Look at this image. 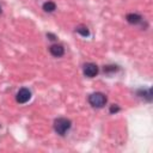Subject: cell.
<instances>
[{"label": "cell", "instance_id": "cell-10", "mask_svg": "<svg viewBox=\"0 0 153 153\" xmlns=\"http://www.w3.org/2000/svg\"><path fill=\"white\" fill-rule=\"evenodd\" d=\"M121 109H120V106L117 105V104H112V105H110V109H109V111H110V114H116V112H118Z\"/></svg>", "mask_w": 153, "mask_h": 153}, {"label": "cell", "instance_id": "cell-11", "mask_svg": "<svg viewBox=\"0 0 153 153\" xmlns=\"http://www.w3.org/2000/svg\"><path fill=\"white\" fill-rule=\"evenodd\" d=\"M47 37H49V39H50V41H55V39H56V36H55V35H53V33H50V32H49V33H47Z\"/></svg>", "mask_w": 153, "mask_h": 153}, {"label": "cell", "instance_id": "cell-3", "mask_svg": "<svg viewBox=\"0 0 153 153\" xmlns=\"http://www.w3.org/2000/svg\"><path fill=\"white\" fill-rule=\"evenodd\" d=\"M82 72H84L85 76H87V78H93V76H96V75L98 74L99 69H98V66H97L96 63L87 62V63L84 65V67H82Z\"/></svg>", "mask_w": 153, "mask_h": 153}, {"label": "cell", "instance_id": "cell-1", "mask_svg": "<svg viewBox=\"0 0 153 153\" xmlns=\"http://www.w3.org/2000/svg\"><path fill=\"white\" fill-rule=\"evenodd\" d=\"M71 127H72V122H71V120H68V118L59 117V118H56V120L54 121V130H55L59 135H61V136L66 135V133L71 129Z\"/></svg>", "mask_w": 153, "mask_h": 153}, {"label": "cell", "instance_id": "cell-8", "mask_svg": "<svg viewBox=\"0 0 153 153\" xmlns=\"http://www.w3.org/2000/svg\"><path fill=\"white\" fill-rule=\"evenodd\" d=\"M75 32H78V33L81 35L82 37H88V36H90V30H88V27L85 26V25H79V26H76Z\"/></svg>", "mask_w": 153, "mask_h": 153}, {"label": "cell", "instance_id": "cell-9", "mask_svg": "<svg viewBox=\"0 0 153 153\" xmlns=\"http://www.w3.org/2000/svg\"><path fill=\"white\" fill-rule=\"evenodd\" d=\"M118 69L117 66L115 65H109V66H105L104 67V73H112V72H116Z\"/></svg>", "mask_w": 153, "mask_h": 153}, {"label": "cell", "instance_id": "cell-5", "mask_svg": "<svg viewBox=\"0 0 153 153\" xmlns=\"http://www.w3.org/2000/svg\"><path fill=\"white\" fill-rule=\"evenodd\" d=\"M49 51L54 57H61L65 54V48L61 44H51Z\"/></svg>", "mask_w": 153, "mask_h": 153}, {"label": "cell", "instance_id": "cell-7", "mask_svg": "<svg viewBox=\"0 0 153 153\" xmlns=\"http://www.w3.org/2000/svg\"><path fill=\"white\" fill-rule=\"evenodd\" d=\"M42 8H43L44 12L51 13V12H54V11L56 10V5H55V2H53V1H45V2L43 4Z\"/></svg>", "mask_w": 153, "mask_h": 153}, {"label": "cell", "instance_id": "cell-12", "mask_svg": "<svg viewBox=\"0 0 153 153\" xmlns=\"http://www.w3.org/2000/svg\"><path fill=\"white\" fill-rule=\"evenodd\" d=\"M1 11H2V10H1V6H0V13H1Z\"/></svg>", "mask_w": 153, "mask_h": 153}, {"label": "cell", "instance_id": "cell-2", "mask_svg": "<svg viewBox=\"0 0 153 153\" xmlns=\"http://www.w3.org/2000/svg\"><path fill=\"white\" fill-rule=\"evenodd\" d=\"M108 102V98L102 92H93L88 96V103L93 108H103Z\"/></svg>", "mask_w": 153, "mask_h": 153}, {"label": "cell", "instance_id": "cell-6", "mask_svg": "<svg viewBox=\"0 0 153 153\" xmlns=\"http://www.w3.org/2000/svg\"><path fill=\"white\" fill-rule=\"evenodd\" d=\"M126 19L129 24H133V25H137L142 22V17L137 13H128L126 16Z\"/></svg>", "mask_w": 153, "mask_h": 153}, {"label": "cell", "instance_id": "cell-4", "mask_svg": "<svg viewBox=\"0 0 153 153\" xmlns=\"http://www.w3.org/2000/svg\"><path fill=\"white\" fill-rule=\"evenodd\" d=\"M31 98V91L26 87H22L18 92H17V96H16V99L18 103L20 104H25L26 102H29Z\"/></svg>", "mask_w": 153, "mask_h": 153}]
</instances>
